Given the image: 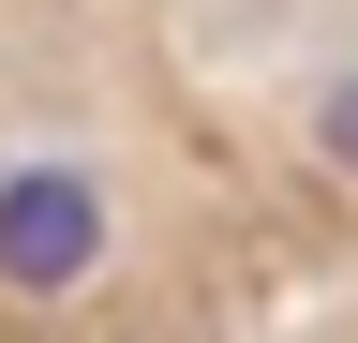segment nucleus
I'll return each mask as SVG.
<instances>
[{
    "mask_svg": "<svg viewBox=\"0 0 358 343\" xmlns=\"http://www.w3.org/2000/svg\"><path fill=\"white\" fill-rule=\"evenodd\" d=\"M90 269H105V180H90V164H15V180H0V284L60 298Z\"/></svg>",
    "mask_w": 358,
    "mask_h": 343,
    "instance_id": "f257e3e1",
    "label": "nucleus"
},
{
    "mask_svg": "<svg viewBox=\"0 0 358 343\" xmlns=\"http://www.w3.org/2000/svg\"><path fill=\"white\" fill-rule=\"evenodd\" d=\"M313 135H329V164H343V180H358V75H343V90H329V119H313Z\"/></svg>",
    "mask_w": 358,
    "mask_h": 343,
    "instance_id": "f03ea898",
    "label": "nucleus"
}]
</instances>
